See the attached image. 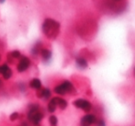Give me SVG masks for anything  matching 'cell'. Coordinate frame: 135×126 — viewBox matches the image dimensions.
<instances>
[{
    "instance_id": "22",
    "label": "cell",
    "mask_w": 135,
    "mask_h": 126,
    "mask_svg": "<svg viewBox=\"0 0 135 126\" xmlns=\"http://www.w3.org/2000/svg\"><path fill=\"white\" fill-rule=\"evenodd\" d=\"M1 85H2V81L0 80V86H1Z\"/></svg>"
},
{
    "instance_id": "12",
    "label": "cell",
    "mask_w": 135,
    "mask_h": 126,
    "mask_svg": "<svg viewBox=\"0 0 135 126\" xmlns=\"http://www.w3.org/2000/svg\"><path fill=\"white\" fill-rule=\"evenodd\" d=\"M41 49H42V47H41V41H37V43H35V45L32 47L31 54L33 55V56H37L39 53H41Z\"/></svg>"
},
{
    "instance_id": "23",
    "label": "cell",
    "mask_w": 135,
    "mask_h": 126,
    "mask_svg": "<svg viewBox=\"0 0 135 126\" xmlns=\"http://www.w3.org/2000/svg\"><path fill=\"white\" fill-rule=\"evenodd\" d=\"M1 58H2V56H1V54H0V61H1Z\"/></svg>"
},
{
    "instance_id": "3",
    "label": "cell",
    "mask_w": 135,
    "mask_h": 126,
    "mask_svg": "<svg viewBox=\"0 0 135 126\" xmlns=\"http://www.w3.org/2000/svg\"><path fill=\"white\" fill-rule=\"evenodd\" d=\"M54 91L56 94L64 96V95L69 94V93L75 92V88L73 84H72V82H70L69 80H64V82H62V83L57 85L54 87Z\"/></svg>"
},
{
    "instance_id": "7",
    "label": "cell",
    "mask_w": 135,
    "mask_h": 126,
    "mask_svg": "<svg viewBox=\"0 0 135 126\" xmlns=\"http://www.w3.org/2000/svg\"><path fill=\"white\" fill-rule=\"evenodd\" d=\"M36 96H37L39 99H42V100H47L52 97V91H51L49 88H47V87L41 88V89H39V90H37Z\"/></svg>"
},
{
    "instance_id": "6",
    "label": "cell",
    "mask_w": 135,
    "mask_h": 126,
    "mask_svg": "<svg viewBox=\"0 0 135 126\" xmlns=\"http://www.w3.org/2000/svg\"><path fill=\"white\" fill-rule=\"evenodd\" d=\"M97 117L94 114H85L80 121V126H91L97 123Z\"/></svg>"
},
{
    "instance_id": "25",
    "label": "cell",
    "mask_w": 135,
    "mask_h": 126,
    "mask_svg": "<svg viewBox=\"0 0 135 126\" xmlns=\"http://www.w3.org/2000/svg\"><path fill=\"white\" fill-rule=\"evenodd\" d=\"M134 75H135V68H134Z\"/></svg>"
},
{
    "instance_id": "21",
    "label": "cell",
    "mask_w": 135,
    "mask_h": 126,
    "mask_svg": "<svg viewBox=\"0 0 135 126\" xmlns=\"http://www.w3.org/2000/svg\"><path fill=\"white\" fill-rule=\"evenodd\" d=\"M5 1H6V0H0V3H4Z\"/></svg>"
},
{
    "instance_id": "2",
    "label": "cell",
    "mask_w": 135,
    "mask_h": 126,
    "mask_svg": "<svg viewBox=\"0 0 135 126\" xmlns=\"http://www.w3.org/2000/svg\"><path fill=\"white\" fill-rule=\"evenodd\" d=\"M60 23L52 18H46L42 23V32L48 39L54 40L60 33Z\"/></svg>"
},
{
    "instance_id": "16",
    "label": "cell",
    "mask_w": 135,
    "mask_h": 126,
    "mask_svg": "<svg viewBox=\"0 0 135 126\" xmlns=\"http://www.w3.org/2000/svg\"><path fill=\"white\" fill-rule=\"evenodd\" d=\"M9 54L11 55V57H12L14 60H16V59H20V57L22 56L21 53H20V52L18 51V50H15V51L10 52V53H9Z\"/></svg>"
},
{
    "instance_id": "18",
    "label": "cell",
    "mask_w": 135,
    "mask_h": 126,
    "mask_svg": "<svg viewBox=\"0 0 135 126\" xmlns=\"http://www.w3.org/2000/svg\"><path fill=\"white\" fill-rule=\"evenodd\" d=\"M12 75H13L12 70H11V68H10V69H9L8 71L5 74V75H3V78H4V79H6V80H8V79H10V78H11Z\"/></svg>"
},
{
    "instance_id": "19",
    "label": "cell",
    "mask_w": 135,
    "mask_h": 126,
    "mask_svg": "<svg viewBox=\"0 0 135 126\" xmlns=\"http://www.w3.org/2000/svg\"><path fill=\"white\" fill-rule=\"evenodd\" d=\"M97 126H106V123L103 119H98L97 120Z\"/></svg>"
},
{
    "instance_id": "14",
    "label": "cell",
    "mask_w": 135,
    "mask_h": 126,
    "mask_svg": "<svg viewBox=\"0 0 135 126\" xmlns=\"http://www.w3.org/2000/svg\"><path fill=\"white\" fill-rule=\"evenodd\" d=\"M49 123L51 126H57L58 124V118L55 115H51L49 117Z\"/></svg>"
},
{
    "instance_id": "4",
    "label": "cell",
    "mask_w": 135,
    "mask_h": 126,
    "mask_svg": "<svg viewBox=\"0 0 135 126\" xmlns=\"http://www.w3.org/2000/svg\"><path fill=\"white\" fill-rule=\"evenodd\" d=\"M73 105L77 109L84 110L85 112H89L92 109V104L88 100H84V99H77L73 102Z\"/></svg>"
},
{
    "instance_id": "20",
    "label": "cell",
    "mask_w": 135,
    "mask_h": 126,
    "mask_svg": "<svg viewBox=\"0 0 135 126\" xmlns=\"http://www.w3.org/2000/svg\"><path fill=\"white\" fill-rule=\"evenodd\" d=\"M20 91H21V92H25V91H26V87H25V84H20Z\"/></svg>"
},
{
    "instance_id": "15",
    "label": "cell",
    "mask_w": 135,
    "mask_h": 126,
    "mask_svg": "<svg viewBox=\"0 0 135 126\" xmlns=\"http://www.w3.org/2000/svg\"><path fill=\"white\" fill-rule=\"evenodd\" d=\"M10 69V67L8 66V64H1L0 66V75H5L8 70Z\"/></svg>"
},
{
    "instance_id": "11",
    "label": "cell",
    "mask_w": 135,
    "mask_h": 126,
    "mask_svg": "<svg viewBox=\"0 0 135 126\" xmlns=\"http://www.w3.org/2000/svg\"><path fill=\"white\" fill-rule=\"evenodd\" d=\"M30 88L35 89L36 91L41 88V81L39 78H33L31 81L30 82Z\"/></svg>"
},
{
    "instance_id": "8",
    "label": "cell",
    "mask_w": 135,
    "mask_h": 126,
    "mask_svg": "<svg viewBox=\"0 0 135 126\" xmlns=\"http://www.w3.org/2000/svg\"><path fill=\"white\" fill-rule=\"evenodd\" d=\"M75 64H76V66L79 68V69H85V68L88 66L87 60L82 56H79L75 59Z\"/></svg>"
},
{
    "instance_id": "17",
    "label": "cell",
    "mask_w": 135,
    "mask_h": 126,
    "mask_svg": "<svg viewBox=\"0 0 135 126\" xmlns=\"http://www.w3.org/2000/svg\"><path fill=\"white\" fill-rule=\"evenodd\" d=\"M18 117H20V113L18 112H13V113L10 114V116H9V120H10V122H15L17 121V120L18 119Z\"/></svg>"
},
{
    "instance_id": "1",
    "label": "cell",
    "mask_w": 135,
    "mask_h": 126,
    "mask_svg": "<svg viewBox=\"0 0 135 126\" xmlns=\"http://www.w3.org/2000/svg\"><path fill=\"white\" fill-rule=\"evenodd\" d=\"M44 114L41 110V107L38 103H31L28 106L27 118L28 122L33 126H41V123L43 120Z\"/></svg>"
},
{
    "instance_id": "24",
    "label": "cell",
    "mask_w": 135,
    "mask_h": 126,
    "mask_svg": "<svg viewBox=\"0 0 135 126\" xmlns=\"http://www.w3.org/2000/svg\"><path fill=\"white\" fill-rule=\"evenodd\" d=\"M113 1H120V0H113Z\"/></svg>"
},
{
    "instance_id": "5",
    "label": "cell",
    "mask_w": 135,
    "mask_h": 126,
    "mask_svg": "<svg viewBox=\"0 0 135 126\" xmlns=\"http://www.w3.org/2000/svg\"><path fill=\"white\" fill-rule=\"evenodd\" d=\"M30 66V60L27 56H21L20 58V62H18V66H17V70L20 73H23L26 70L28 69Z\"/></svg>"
},
{
    "instance_id": "9",
    "label": "cell",
    "mask_w": 135,
    "mask_h": 126,
    "mask_svg": "<svg viewBox=\"0 0 135 126\" xmlns=\"http://www.w3.org/2000/svg\"><path fill=\"white\" fill-rule=\"evenodd\" d=\"M57 109V97H54L49 101L48 105H47V110L50 113H54Z\"/></svg>"
},
{
    "instance_id": "13",
    "label": "cell",
    "mask_w": 135,
    "mask_h": 126,
    "mask_svg": "<svg viewBox=\"0 0 135 126\" xmlns=\"http://www.w3.org/2000/svg\"><path fill=\"white\" fill-rule=\"evenodd\" d=\"M68 106V102L66 101L64 99L60 98V97H57V107L60 108V110H64L67 108Z\"/></svg>"
},
{
    "instance_id": "10",
    "label": "cell",
    "mask_w": 135,
    "mask_h": 126,
    "mask_svg": "<svg viewBox=\"0 0 135 126\" xmlns=\"http://www.w3.org/2000/svg\"><path fill=\"white\" fill-rule=\"evenodd\" d=\"M41 57H42V60L44 61V62H49V61L52 59V52L46 48L41 49Z\"/></svg>"
}]
</instances>
